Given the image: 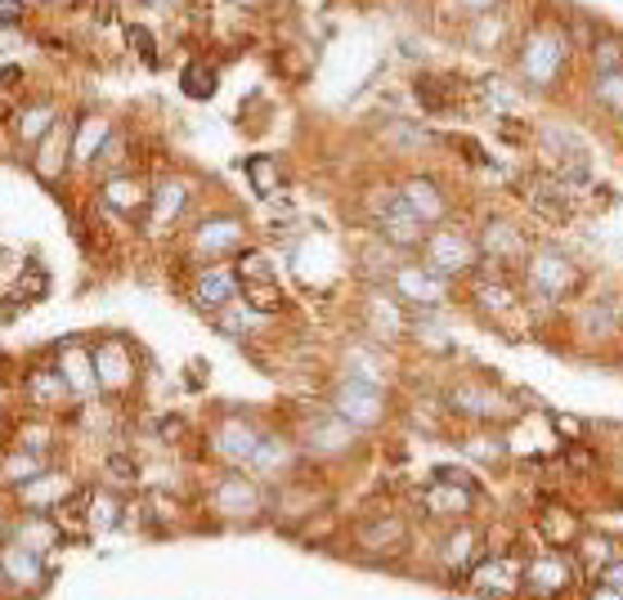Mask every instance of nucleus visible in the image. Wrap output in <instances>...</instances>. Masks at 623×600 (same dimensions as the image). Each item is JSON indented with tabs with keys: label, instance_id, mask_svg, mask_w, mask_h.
Instances as JSON below:
<instances>
[{
	"label": "nucleus",
	"instance_id": "nucleus-1",
	"mask_svg": "<svg viewBox=\"0 0 623 600\" xmlns=\"http://www.w3.org/2000/svg\"><path fill=\"white\" fill-rule=\"evenodd\" d=\"M588 287V274L583 265L565 251V247H552V242H538L521 270V291H525V305L538 310V314H552V310H565L583 296Z\"/></svg>",
	"mask_w": 623,
	"mask_h": 600
},
{
	"label": "nucleus",
	"instance_id": "nucleus-2",
	"mask_svg": "<svg viewBox=\"0 0 623 600\" xmlns=\"http://www.w3.org/2000/svg\"><path fill=\"white\" fill-rule=\"evenodd\" d=\"M570 59H574V46H570L565 27L561 23H534L516 46V77L534 95H552L565 82Z\"/></svg>",
	"mask_w": 623,
	"mask_h": 600
},
{
	"label": "nucleus",
	"instance_id": "nucleus-3",
	"mask_svg": "<svg viewBox=\"0 0 623 600\" xmlns=\"http://www.w3.org/2000/svg\"><path fill=\"white\" fill-rule=\"evenodd\" d=\"M418 507L426 520L435 524H462V520H475V507H481V484H475L466 471L458 466H439L426 489L418 493Z\"/></svg>",
	"mask_w": 623,
	"mask_h": 600
},
{
	"label": "nucleus",
	"instance_id": "nucleus-4",
	"mask_svg": "<svg viewBox=\"0 0 623 600\" xmlns=\"http://www.w3.org/2000/svg\"><path fill=\"white\" fill-rule=\"evenodd\" d=\"M475 247H481V270H498V274H511V278H521L525 260L534 251L525 229L507 215H489L481 224V234H475Z\"/></svg>",
	"mask_w": 623,
	"mask_h": 600
},
{
	"label": "nucleus",
	"instance_id": "nucleus-5",
	"mask_svg": "<svg viewBox=\"0 0 623 600\" xmlns=\"http://www.w3.org/2000/svg\"><path fill=\"white\" fill-rule=\"evenodd\" d=\"M422 265L435 270L445 283L471 278L475 270H481V247H475V234L453 229V224H445V229H431L426 242H422Z\"/></svg>",
	"mask_w": 623,
	"mask_h": 600
},
{
	"label": "nucleus",
	"instance_id": "nucleus-6",
	"mask_svg": "<svg viewBox=\"0 0 623 600\" xmlns=\"http://www.w3.org/2000/svg\"><path fill=\"white\" fill-rule=\"evenodd\" d=\"M475 600H525V555L521 551H489L462 583Z\"/></svg>",
	"mask_w": 623,
	"mask_h": 600
},
{
	"label": "nucleus",
	"instance_id": "nucleus-7",
	"mask_svg": "<svg viewBox=\"0 0 623 600\" xmlns=\"http://www.w3.org/2000/svg\"><path fill=\"white\" fill-rule=\"evenodd\" d=\"M445 408L453 412V417L471 422V426H502L507 417H516V408H511V399H507L494 382H485V377H466V382L449 386Z\"/></svg>",
	"mask_w": 623,
	"mask_h": 600
},
{
	"label": "nucleus",
	"instance_id": "nucleus-8",
	"mask_svg": "<svg viewBox=\"0 0 623 600\" xmlns=\"http://www.w3.org/2000/svg\"><path fill=\"white\" fill-rule=\"evenodd\" d=\"M449 291L453 283H445L435 270H426L422 260H404V265H395L390 274V296L404 305L409 314H435L449 305Z\"/></svg>",
	"mask_w": 623,
	"mask_h": 600
},
{
	"label": "nucleus",
	"instance_id": "nucleus-9",
	"mask_svg": "<svg viewBox=\"0 0 623 600\" xmlns=\"http://www.w3.org/2000/svg\"><path fill=\"white\" fill-rule=\"evenodd\" d=\"M471 310L481 314L485 323L494 327H507V318H516L525 305V291H521V278L511 274H498V270H475L471 274Z\"/></svg>",
	"mask_w": 623,
	"mask_h": 600
},
{
	"label": "nucleus",
	"instance_id": "nucleus-10",
	"mask_svg": "<svg viewBox=\"0 0 623 600\" xmlns=\"http://www.w3.org/2000/svg\"><path fill=\"white\" fill-rule=\"evenodd\" d=\"M574 560L570 551L538 547L525 555V600H565L574 591Z\"/></svg>",
	"mask_w": 623,
	"mask_h": 600
},
{
	"label": "nucleus",
	"instance_id": "nucleus-11",
	"mask_svg": "<svg viewBox=\"0 0 623 600\" xmlns=\"http://www.w3.org/2000/svg\"><path fill=\"white\" fill-rule=\"evenodd\" d=\"M439 570H445L453 583H466V574L481 565L489 555L485 547V529L475 520H462V524H445V534H439Z\"/></svg>",
	"mask_w": 623,
	"mask_h": 600
},
{
	"label": "nucleus",
	"instance_id": "nucleus-12",
	"mask_svg": "<svg viewBox=\"0 0 623 600\" xmlns=\"http://www.w3.org/2000/svg\"><path fill=\"white\" fill-rule=\"evenodd\" d=\"M333 412L341 422H350L354 430H377L390 408H386V390L373 386V382H359V377H346L337 390H333Z\"/></svg>",
	"mask_w": 623,
	"mask_h": 600
},
{
	"label": "nucleus",
	"instance_id": "nucleus-13",
	"mask_svg": "<svg viewBox=\"0 0 623 600\" xmlns=\"http://www.w3.org/2000/svg\"><path fill=\"white\" fill-rule=\"evenodd\" d=\"M373 220H377V238H382L390 251H422V242H426V234H431L399 193H386V198L373 207Z\"/></svg>",
	"mask_w": 623,
	"mask_h": 600
},
{
	"label": "nucleus",
	"instance_id": "nucleus-14",
	"mask_svg": "<svg viewBox=\"0 0 623 600\" xmlns=\"http://www.w3.org/2000/svg\"><path fill=\"white\" fill-rule=\"evenodd\" d=\"M525 202H529V211L538 215V224H547V229H565V224L578 215V202H583V193H574L570 184H561L557 175H534L529 179V193H525Z\"/></svg>",
	"mask_w": 623,
	"mask_h": 600
},
{
	"label": "nucleus",
	"instance_id": "nucleus-15",
	"mask_svg": "<svg viewBox=\"0 0 623 600\" xmlns=\"http://www.w3.org/2000/svg\"><path fill=\"white\" fill-rule=\"evenodd\" d=\"M354 443H359V430L350 422H341L333 408L314 412V417H306V426H301V448L314 458H350Z\"/></svg>",
	"mask_w": 623,
	"mask_h": 600
},
{
	"label": "nucleus",
	"instance_id": "nucleus-16",
	"mask_svg": "<svg viewBox=\"0 0 623 600\" xmlns=\"http://www.w3.org/2000/svg\"><path fill=\"white\" fill-rule=\"evenodd\" d=\"M574 332H578V341H593V346L619 341V336H623V296H588V300H578Z\"/></svg>",
	"mask_w": 623,
	"mask_h": 600
},
{
	"label": "nucleus",
	"instance_id": "nucleus-17",
	"mask_svg": "<svg viewBox=\"0 0 623 600\" xmlns=\"http://www.w3.org/2000/svg\"><path fill=\"white\" fill-rule=\"evenodd\" d=\"M261 426H256L251 417H242V412H229V417H220L215 430H211V453L220 462H229V466H247L251 453H256V443H261Z\"/></svg>",
	"mask_w": 623,
	"mask_h": 600
},
{
	"label": "nucleus",
	"instance_id": "nucleus-18",
	"mask_svg": "<svg viewBox=\"0 0 623 600\" xmlns=\"http://www.w3.org/2000/svg\"><path fill=\"white\" fill-rule=\"evenodd\" d=\"M194 305L202 310V314H225V310H234L238 300H242V283H238V274H234V265H207V270H198V278H194Z\"/></svg>",
	"mask_w": 623,
	"mask_h": 600
},
{
	"label": "nucleus",
	"instance_id": "nucleus-19",
	"mask_svg": "<svg viewBox=\"0 0 623 600\" xmlns=\"http://www.w3.org/2000/svg\"><path fill=\"white\" fill-rule=\"evenodd\" d=\"M354 547L369 551V555H377V560L404 555V551H409V520H404V515H369V520H359Z\"/></svg>",
	"mask_w": 623,
	"mask_h": 600
},
{
	"label": "nucleus",
	"instance_id": "nucleus-20",
	"mask_svg": "<svg viewBox=\"0 0 623 600\" xmlns=\"http://www.w3.org/2000/svg\"><path fill=\"white\" fill-rule=\"evenodd\" d=\"M534 524H538L543 547H557V551H574V547H578V538L588 534V524H583V515H578L574 507L557 502V498H543V502H538Z\"/></svg>",
	"mask_w": 623,
	"mask_h": 600
},
{
	"label": "nucleus",
	"instance_id": "nucleus-21",
	"mask_svg": "<svg viewBox=\"0 0 623 600\" xmlns=\"http://www.w3.org/2000/svg\"><path fill=\"white\" fill-rule=\"evenodd\" d=\"M211 507H215V515H225V520H256L265 511V493H261V484H256L251 475H225L215 484Z\"/></svg>",
	"mask_w": 623,
	"mask_h": 600
},
{
	"label": "nucleus",
	"instance_id": "nucleus-22",
	"mask_svg": "<svg viewBox=\"0 0 623 600\" xmlns=\"http://www.w3.org/2000/svg\"><path fill=\"white\" fill-rule=\"evenodd\" d=\"M247 247V229L238 215H211L194 229V251L202 260H225V255H238Z\"/></svg>",
	"mask_w": 623,
	"mask_h": 600
},
{
	"label": "nucleus",
	"instance_id": "nucleus-23",
	"mask_svg": "<svg viewBox=\"0 0 623 600\" xmlns=\"http://www.w3.org/2000/svg\"><path fill=\"white\" fill-rule=\"evenodd\" d=\"M135 354L126 341H117V336H108V341L95 350V377H99V390L108 395H126L135 386Z\"/></svg>",
	"mask_w": 623,
	"mask_h": 600
},
{
	"label": "nucleus",
	"instance_id": "nucleus-24",
	"mask_svg": "<svg viewBox=\"0 0 623 600\" xmlns=\"http://www.w3.org/2000/svg\"><path fill=\"white\" fill-rule=\"evenodd\" d=\"M399 198L409 202V211L426 224H445L449 220V193H445V184L439 179H431V175H413V179H404L399 184Z\"/></svg>",
	"mask_w": 623,
	"mask_h": 600
},
{
	"label": "nucleus",
	"instance_id": "nucleus-25",
	"mask_svg": "<svg viewBox=\"0 0 623 600\" xmlns=\"http://www.w3.org/2000/svg\"><path fill=\"white\" fill-rule=\"evenodd\" d=\"M189 202H194V193H189L185 179H162L149 193V215H144L149 220V234H171L179 224V215L189 211Z\"/></svg>",
	"mask_w": 623,
	"mask_h": 600
},
{
	"label": "nucleus",
	"instance_id": "nucleus-26",
	"mask_svg": "<svg viewBox=\"0 0 623 600\" xmlns=\"http://www.w3.org/2000/svg\"><path fill=\"white\" fill-rule=\"evenodd\" d=\"M59 377L67 386V395L77 399H90L99 390V377H95V359H86L82 346H63V359H59Z\"/></svg>",
	"mask_w": 623,
	"mask_h": 600
},
{
	"label": "nucleus",
	"instance_id": "nucleus-27",
	"mask_svg": "<svg viewBox=\"0 0 623 600\" xmlns=\"http://www.w3.org/2000/svg\"><path fill=\"white\" fill-rule=\"evenodd\" d=\"M103 202L113 207L117 215H126V220H144V215H149V189H144L139 179H130V175L108 179L103 184Z\"/></svg>",
	"mask_w": 623,
	"mask_h": 600
},
{
	"label": "nucleus",
	"instance_id": "nucleus-28",
	"mask_svg": "<svg viewBox=\"0 0 623 600\" xmlns=\"http://www.w3.org/2000/svg\"><path fill=\"white\" fill-rule=\"evenodd\" d=\"M291 462H297V448H291L287 439H278V435H261V443H256V453H251L247 466L261 479H278V475L291 471Z\"/></svg>",
	"mask_w": 623,
	"mask_h": 600
},
{
	"label": "nucleus",
	"instance_id": "nucleus-29",
	"mask_svg": "<svg viewBox=\"0 0 623 600\" xmlns=\"http://www.w3.org/2000/svg\"><path fill=\"white\" fill-rule=\"evenodd\" d=\"M409 327V310L404 305H399V300L395 296H373L369 300V336H377V341H395V336L399 332H404Z\"/></svg>",
	"mask_w": 623,
	"mask_h": 600
},
{
	"label": "nucleus",
	"instance_id": "nucleus-30",
	"mask_svg": "<svg viewBox=\"0 0 623 600\" xmlns=\"http://www.w3.org/2000/svg\"><path fill=\"white\" fill-rule=\"evenodd\" d=\"M247 179H251V193L256 198H278L283 189H287V166L278 162V158H270V153H261V158H247Z\"/></svg>",
	"mask_w": 623,
	"mask_h": 600
},
{
	"label": "nucleus",
	"instance_id": "nucleus-31",
	"mask_svg": "<svg viewBox=\"0 0 623 600\" xmlns=\"http://www.w3.org/2000/svg\"><path fill=\"white\" fill-rule=\"evenodd\" d=\"M0 574H5L14 587H36V583H41V551L5 547V551H0Z\"/></svg>",
	"mask_w": 623,
	"mask_h": 600
},
{
	"label": "nucleus",
	"instance_id": "nucleus-32",
	"mask_svg": "<svg viewBox=\"0 0 623 600\" xmlns=\"http://www.w3.org/2000/svg\"><path fill=\"white\" fill-rule=\"evenodd\" d=\"M574 551H578V565L588 570V578H597V574L610 565V560L619 555V542H614V538H606V534H593V529H588V534L578 538V547H574Z\"/></svg>",
	"mask_w": 623,
	"mask_h": 600
},
{
	"label": "nucleus",
	"instance_id": "nucleus-33",
	"mask_svg": "<svg viewBox=\"0 0 623 600\" xmlns=\"http://www.w3.org/2000/svg\"><path fill=\"white\" fill-rule=\"evenodd\" d=\"M588 95L593 103L606 112V117H623V72H593V82H588Z\"/></svg>",
	"mask_w": 623,
	"mask_h": 600
},
{
	"label": "nucleus",
	"instance_id": "nucleus-34",
	"mask_svg": "<svg viewBox=\"0 0 623 600\" xmlns=\"http://www.w3.org/2000/svg\"><path fill=\"white\" fill-rule=\"evenodd\" d=\"M242 300L251 314H283L287 310V296L278 291L274 278H261V283H242Z\"/></svg>",
	"mask_w": 623,
	"mask_h": 600
},
{
	"label": "nucleus",
	"instance_id": "nucleus-35",
	"mask_svg": "<svg viewBox=\"0 0 623 600\" xmlns=\"http://www.w3.org/2000/svg\"><path fill=\"white\" fill-rule=\"evenodd\" d=\"M458 90H462V86H453L449 77H431V72H422L418 86H413V95H418V99H422V108H431V112H445V108H453Z\"/></svg>",
	"mask_w": 623,
	"mask_h": 600
},
{
	"label": "nucleus",
	"instance_id": "nucleus-36",
	"mask_svg": "<svg viewBox=\"0 0 623 600\" xmlns=\"http://www.w3.org/2000/svg\"><path fill=\"white\" fill-rule=\"evenodd\" d=\"M215 86H220V72L211 63H202V59L185 63V72H179V90H185L189 99H211Z\"/></svg>",
	"mask_w": 623,
	"mask_h": 600
},
{
	"label": "nucleus",
	"instance_id": "nucleus-37",
	"mask_svg": "<svg viewBox=\"0 0 623 600\" xmlns=\"http://www.w3.org/2000/svg\"><path fill=\"white\" fill-rule=\"evenodd\" d=\"M588 63L593 72H623V36L619 32H601L588 46Z\"/></svg>",
	"mask_w": 623,
	"mask_h": 600
},
{
	"label": "nucleus",
	"instance_id": "nucleus-38",
	"mask_svg": "<svg viewBox=\"0 0 623 600\" xmlns=\"http://www.w3.org/2000/svg\"><path fill=\"white\" fill-rule=\"evenodd\" d=\"M462 448H466V458H471V462H481L485 471H498V466L507 462V443H502L498 435H489V426H485V435L466 439Z\"/></svg>",
	"mask_w": 623,
	"mask_h": 600
},
{
	"label": "nucleus",
	"instance_id": "nucleus-39",
	"mask_svg": "<svg viewBox=\"0 0 623 600\" xmlns=\"http://www.w3.org/2000/svg\"><path fill=\"white\" fill-rule=\"evenodd\" d=\"M54 103H36V108H27L23 112V126H18V135L27 139V143H36V139H46V135H54Z\"/></svg>",
	"mask_w": 623,
	"mask_h": 600
},
{
	"label": "nucleus",
	"instance_id": "nucleus-40",
	"mask_svg": "<svg viewBox=\"0 0 623 600\" xmlns=\"http://www.w3.org/2000/svg\"><path fill=\"white\" fill-rule=\"evenodd\" d=\"M27 390H32V399H41V403H59V399H67V386H63V377H59V367H41V372H32Z\"/></svg>",
	"mask_w": 623,
	"mask_h": 600
},
{
	"label": "nucleus",
	"instance_id": "nucleus-41",
	"mask_svg": "<svg viewBox=\"0 0 623 600\" xmlns=\"http://www.w3.org/2000/svg\"><path fill=\"white\" fill-rule=\"evenodd\" d=\"M547 422H552V430L561 435V439H557L561 448H565V443H583V439H588V426H583L578 417H570V412H557V408H552V412H547Z\"/></svg>",
	"mask_w": 623,
	"mask_h": 600
},
{
	"label": "nucleus",
	"instance_id": "nucleus-42",
	"mask_svg": "<svg viewBox=\"0 0 623 600\" xmlns=\"http://www.w3.org/2000/svg\"><path fill=\"white\" fill-rule=\"evenodd\" d=\"M103 475L117 484V489H130V484L139 479V466H135V458H126V453H113L103 462Z\"/></svg>",
	"mask_w": 623,
	"mask_h": 600
},
{
	"label": "nucleus",
	"instance_id": "nucleus-43",
	"mask_svg": "<svg viewBox=\"0 0 623 600\" xmlns=\"http://www.w3.org/2000/svg\"><path fill=\"white\" fill-rule=\"evenodd\" d=\"M126 41H130V50L149 63V67H158V41H153V32L149 27H139V23H130L126 27Z\"/></svg>",
	"mask_w": 623,
	"mask_h": 600
},
{
	"label": "nucleus",
	"instance_id": "nucleus-44",
	"mask_svg": "<svg viewBox=\"0 0 623 600\" xmlns=\"http://www.w3.org/2000/svg\"><path fill=\"white\" fill-rule=\"evenodd\" d=\"M90 524H95V529H117V524H122V502L117 498H99L95 493V502H90Z\"/></svg>",
	"mask_w": 623,
	"mask_h": 600
},
{
	"label": "nucleus",
	"instance_id": "nucleus-45",
	"mask_svg": "<svg viewBox=\"0 0 623 600\" xmlns=\"http://www.w3.org/2000/svg\"><path fill=\"white\" fill-rule=\"evenodd\" d=\"M565 466L570 471H588V475L601 471V462H597V453H593L588 443H565Z\"/></svg>",
	"mask_w": 623,
	"mask_h": 600
},
{
	"label": "nucleus",
	"instance_id": "nucleus-46",
	"mask_svg": "<svg viewBox=\"0 0 623 600\" xmlns=\"http://www.w3.org/2000/svg\"><path fill=\"white\" fill-rule=\"evenodd\" d=\"M46 287H50V278H46L41 270H27V274L18 278V291H14L10 300H27V296H41Z\"/></svg>",
	"mask_w": 623,
	"mask_h": 600
},
{
	"label": "nucleus",
	"instance_id": "nucleus-47",
	"mask_svg": "<svg viewBox=\"0 0 623 600\" xmlns=\"http://www.w3.org/2000/svg\"><path fill=\"white\" fill-rule=\"evenodd\" d=\"M449 148H458V153H466V162H475V166H485L489 162V153L475 139H466V135H449Z\"/></svg>",
	"mask_w": 623,
	"mask_h": 600
},
{
	"label": "nucleus",
	"instance_id": "nucleus-48",
	"mask_svg": "<svg viewBox=\"0 0 623 600\" xmlns=\"http://www.w3.org/2000/svg\"><path fill=\"white\" fill-rule=\"evenodd\" d=\"M583 600H623V587H610L601 578H588V587H583Z\"/></svg>",
	"mask_w": 623,
	"mask_h": 600
},
{
	"label": "nucleus",
	"instance_id": "nucleus-49",
	"mask_svg": "<svg viewBox=\"0 0 623 600\" xmlns=\"http://www.w3.org/2000/svg\"><path fill=\"white\" fill-rule=\"evenodd\" d=\"M23 0H0V27H18L23 23Z\"/></svg>",
	"mask_w": 623,
	"mask_h": 600
},
{
	"label": "nucleus",
	"instance_id": "nucleus-50",
	"mask_svg": "<svg viewBox=\"0 0 623 600\" xmlns=\"http://www.w3.org/2000/svg\"><path fill=\"white\" fill-rule=\"evenodd\" d=\"M597 578H601V583H610V587H623V551L610 560V565H606Z\"/></svg>",
	"mask_w": 623,
	"mask_h": 600
},
{
	"label": "nucleus",
	"instance_id": "nucleus-51",
	"mask_svg": "<svg viewBox=\"0 0 623 600\" xmlns=\"http://www.w3.org/2000/svg\"><path fill=\"white\" fill-rule=\"evenodd\" d=\"M458 5H462L466 14H494V10L502 5V0H458Z\"/></svg>",
	"mask_w": 623,
	"mask_h": 600
},
{
	"label": "nucleus",
	"instance_id": "nucleus-52",
	"mask_svg": "<svg viewBox=\"0 0 623 600\" xmlns=\"http://www.w3.org/2000/svg\"><path fill=\"white\" fill-rule=\"evenodd\" d=\"M0 82H5V90H14V86L23 82V72H18V67H5V77H0Z\"/></svg>",
	"mask_w": 623,
	"mask_h": 600
},
{
	"label": "nucleus",
	"instance_id": "nucleus-53",
	"mask_svg": "<svg viewBox=\"0 0 623 600\" xmlns=\"http://www.w3.org/2000/svg\"><path fill=\"white\" fill-rule=\"evenodd\" d=\"M619 143H623V117H619Z\"/></svg>",
	"mask_w": 623,
	"mask_h": 600
}]
</instances>
